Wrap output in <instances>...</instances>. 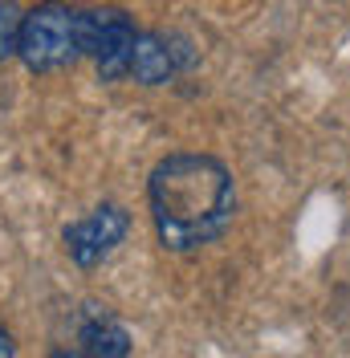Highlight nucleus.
Segmentation results:
<instances>
[{
  "instance_id": "obj_8",
  "label": "nucleus",
  "mask_w": 350,
  "mask_h": 358,
  "mask_svg": "<svg viewBox=\"0 0 350 358\" xmlns=\"http://www.w3.org/2000/svg\"><path fill=\"white\" fill-rule=\"evenodd\" d=\"M8 355H17V346H13V334L0 326V358H8Z\"/></svg>"
},
{
  "instance_id": "obj_1",
  "label": "nucleus",
  "mask_w": 350,
  "mask_h": 358,
  "mask_svg": "<svg viewBox=\"0 0 350 358\" xmlns=\"http://www.w3.org/2000/svg\"><path fill=\"white\" fill-rule=\"evenodd\" d=\"M155 236L167 252H200L237 216V179L212 155L179 151L155 163L147 179Z\"/></svg>"
},
{
  "instance_id": "obj_6",
  "label": "nucleus",
  "mask_w": 350,
  "mask_h": 358,
  "mask_svg": "<svg viewBox=\"0 0 350 358\" xmlns=\"http://www.w3.org/2000/svg\"><path fill=\"white\" fill-rule=\"evenodd\" d=\"M74 355H90V358H122L131 355V334L114 313L86 306L78 313V350Z\"/></svg>"
},
{
  "instance_id": "obj_5",
  "label": "nucleus",
  "mask_w": 350,
  "mask_h": 358,
  "mask_svg": "<svg viewBox=\"0 0 350 358\" xmlns=\"http://www.w3.org/2000/svg\"><path fill=\"white\" fill-rule=\"evenodd\" d=\"M196 66V45L183 33H139L131 45L127 78L139 86H167L175 73Z\"/></svg>"
},
{
  "instance_id": "obj_7",
  "label": "nucleus",
  "mask_w": 350,
  "mask_h": 358,
  "mask_svg": "<svg viewBox=\"0 0 350 358\" xmlns=\"http://www.w3.org/2000/svg\"><path fill=\"white\" fill-rule=\"evenodd\" d=\"M21 8L17 0H0V66L8 57H17V41H21Z\"/></svg>"
},
{
  "instance_id": "obj_4",
  "label": "nucleus",
  "mask_w": 350,
  "mask_h": 358,
  "mask_svg": "<svg viewBox=\"0 0 350 358\" xmlns=\"http://www.w3.org/2000/svg\"><path fill=\"white\" fill-rule=\"evenodd\" d=\"M127 232H131L127 208H118V203H98L90 216L74 220L66 232H62L66 257L78 268H98L106 257H114V248L127 241Z\"/></svg>"
},
{
  "instance_id": "obj_3",
  "label": "nucleus",
  "mask_w": 350,
  "mask_h": 358,
  "mask_svg": "<svg viewBox=\"0 0 350 358\" xmlns=\"http://www.w3.org/2000/svg\"><path fill=\"white\" fill-rule=\"evenodd\" d=\"M134 37H139V29L122 8H90V13H82V57L94 62L102 82H122L127 78Z\"/></svg>"
},
{
  "instance_id": "obj_2",
  "label": "nucleus",
  "mask_w": 350,
  "mask_h": 358,
  "mask_svg": "<svg viewBox=\"0 0 350 358\" xmlns=\"http://www.w3.org/2000/svg\"><path fill=\"white\" fill-rule=\"evenodd\" d=\"M17 57L33 73H57L82 57V13L66 0H45L21 17Z\"/></svg>"
}]
</instances>
